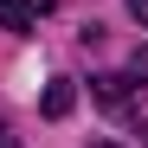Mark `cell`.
Instances as JSON below:
<instances>
[{"instance_id": "1", "label": "cell", "mask_w": 148, "mask_h": 148, "mask_svg": "<svg viewBox=\"0 0 148 148\" xmlns=\"http://www.w3.org/2000/svg\"><path fill=\"white\" fill-rule=\"evenodd\" d=\"M90 90H97V103H103L110 116H122L135 135H148V77H135V71L116 77L110 71V77H90Z\"/></svg>"}, {"instance_id": "2", "label": "cell", "mask_w": 148, "mask_h": 148, "mask_svg": "<svg viewBox=\"0 0 148 148\" xmlns=\"http://www.w3.org/2000/svg\"><path fill=\"white\" fill-rule=\"evenodd\" d=\"M45 13H52V0H0V26H7V32H26V26H39Z\"/></svg>"}, {"instance_id": "3", "label": "cell", "mask_w": 148, "mask_h": 148, "mask_svg": "<svg viewBox=\"0 0 148 148\" xmlns=\"http://www.w3.org/2000/svg\"><path fill=\"white\" fill-rule=\"evenodd\" d=\"M71 103H77V90H71V77H58L52 90H45V116H71Z\"/></svg>"}, {"instance_id": "4", "label": "cell", "mask_w": 148, "mask_h": 148, "mask_svg": "<svg viewBox=\"0 0 148 148\" xmlns=\"http://www.w3.org/2000/svg\"><path fill=\"white\" fill-rule=\"evenodd\" d=\"M129 71H135V77H148V45H135V52H129Z\"/></svg>"}, {"instance_id": "5", "label": "cell", "mask_w": 148, "mask_h": 148, "mask_svg": "<svg viewBox=\"0 0 148 148\" xmlns=\"http://www.w3.org/2000/svg\"><path fill=\"white\" fill-rule=\"evenodd\" d=\"M129 13H135V19H142V26H148V0H129Z\"/></svg>"}, {"instance_id": "6", "label": "cell", "mask_w": 148, "mask_h": 148, "mask_svg": "<svg viewBox=\"0 0 148 148\" xmlns=\"http://www.w3.org/2000/svg\"><path fill=\"white\" fill-rule=\"evenodd\" d=\"M0 148H19V142H13V129H7V122H0Z\"/></svg>"}]
</instances>
